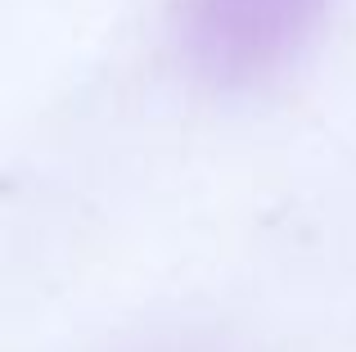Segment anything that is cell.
<instances>
[{
	"label": "cell",
	"instance_id": "obj_1",
	"mask_svg": "<svg viewBox=\"0 0 356 352\" xmlns=\"http://www.w3.org/2000/svg\"><path fill=\"white\" fill-rule=\"evenodd\" d=\"M339 0H181V50L203 81L248 90L293 68Z\"/></svg>",
	"mask_w": 356,
	"mask_h": 352
}]
</instances>
